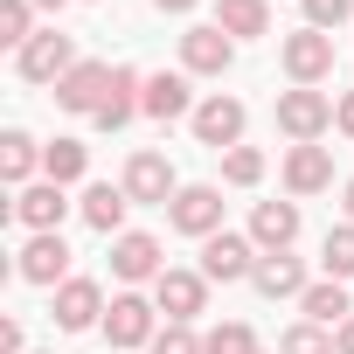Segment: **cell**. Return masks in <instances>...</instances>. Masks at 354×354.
<instances>
[{
  "label": "cell",
  "mask_w": 354,
  "mask_h": 354,
  "mask_svg": "<svg viewBox=\"0 0 354 354\" xmlns=\"http://www.w3.org/2000/svg\"><path fill=\"white\" fill-rule=\"evenodd\" d=\"M278 132L292 139V146H319L326 132H333V97L319 91V84H292V91H278Z\"/></svg>",
  "instance_id": "1"
},
{
  "label": "cell",
  "mask_w": 354,
  "mask_h": 354,
  "mask_svg": "<svg viewBox=\"0 0 354 354\" xmlns=\"http://www.w3.org/2000/svg\"><path fill=\"white\" fill-rule=\"evenodd\" d=\"M118 181H125V195H132V209H167L174 195L188 188L181 174H174V160H167V153H153V146H139V153L125 160V174H118Z\"/></svg>",
  "instance_id": "2"
},
{
  "label": "cell",
  "mask_w": 354,
  "mask_h": 354,
  "mask_svg": "<svg viewBox=\"0 0 354 354\" xmlns=\"http://www.w3.org/2000/svg\"><path fill=\"white\" fill-rule=\"evenodd\" d=\"M160 333V306L146 292H111V313H104V340L111 354H132V347H153Z\"/></svg>",
  "instance_id": "3"
},
{
  "label": "cell",
  "mask_w": 354,
  "mask_h": 354,
  "mask_svg": "<svg viewBox=\"0 0 354 354\" xmlns=\"http://www.w3.org/2000/svg\"><path fill=\"white\" fill-rule=\"evenodd\" d=\"M153 306L167 313V326H195L209 313V278L202 271H181V264H167L153 278Z\"/></svg>",
  "instance_id": "4"
},
{
  "label": "cell",
  "mask_w": 354,
  "mask_h": 354,
  "mask_svg": "<svg viewBox=\"0 0 354 354\" xmlns=\"http://www.w3.org/2000/svg\"><path fill=\"white\" fill-rule=\"evenodd\" d=\"M167 230H181V236L209 243V236L223 230V188H216V181H188L181 195L167 202Z\"/></svg>",
  "instance_id": "5"
},
{
  "label": "cell",
  "mask_w": 354,
  "mask_h": 354,
  "mask_svg": "<svg viewBox=\"0 0 354 354\" xmlns=\"http://www.w3.org/2000/svg\"><path fill=\"white\" fill-rule=\"evenodd\" d=\"M77 63H84V56H77V42H70L63 28H42V35H35V42H28V49L15 56L21 84H49V91H56V84H63V77H70Z\"/></svg>",
  "instance_id": "6"
},
{
  "label": "cell",
  "mask_w": 354,
  "mask_h": 354,
  "mask_svg": "<svg viewBox=\"0 0 354 354\" xmlns=\"http://www.w3.org/2000/svg\"><path fill=\"white\" fill-rule=\"evenodd\" d=\"M104 285L97 278H63L56 292H49V319L63 326V333H91V326H104Z\"/></svg>",
  "instance_id": "7"
},
{
  "label": "cell",
  "mask_w": 354,
  "mask_h": 354,
  "mask_svg": "<svg viewBox=\"0 0 354 354\" xmlns=\"http://www.w3.org/2000/svg\"><path fill=\"white\" fill-rule=\"evenodd\" d=\"M278 63H285L292 84H326V77H333V35H319V28L299 21V28L278 42Z\"/></svg>",
  "instance_id": "8"
},
{
  "label": "cell",
  "mask_w": 354,
  "mask_h": 354,
  "mask_svg": "<svg viewBox=\"0 0 354 354\" xmlns=\"http://www.w3.org/2000/svg\"><path fill=\"white\" fill-rule=\"evenodd\" d=\"M188 125H195V139H202L209 153H230V146H243L250 111H243V97H223V91H216V97H202V104H195V118H188Z\"/></svg>",
  "instance_id": "9"
},
{
  "label": "cell",
  "mask_w": 354,
  "mask_h": 354,
  "mask_svg": "<svg viewBox=\"0 0 354 354\" xmlns=\"http://www.w3.org/2000/svg\"><path fill=\"white\" fill-rule=\"evenodd\" d=\"M257 257H264V250H257L250 236H236V230H216V236L202 243V278H209V285H243V278L257 271Z\"/></svg>",
  "instance_id": "10"
},
{
  "label": "cell",
  "mask_w": 354,
  "mask_h": 354,
  "mask_svg": "<svg viewBox=\"0 0 354 354\" xmlns=\"http://www.w3.org/2000/svg\"><path fill=\"white\" fill-rule=\"evenodd\" d=\"M15 278H21V285H42V292H56V285L70 278V243H63V230H42V236H28V243H21V257H15Z\"/></svg>",
  "instance_id": "11"
},
{
  "label": "cell",
  "mask_w": 354,
  "mask_h": 354,
  "mask_svg": "<svg viewBox=\"0 0 354 354\" xmlns=\"http://www.w3.org/2000/svg\"><path fill=\"white\" fill-rule=\"evenodd\" d=\"M167 271V257H160V236H146V230H125V236H111V278L132 292V285H153Z\"/></svg>",
  "instance_id": "12"
},
{
  "label": "cell",
  "mask_w": 354,
  "mask_h": 354,
  "mask_svg": "<svg viewBox=\"0 0 354 354\" xmlns=\"http://www.w3.org/2000/svg\"><path fill=\"white\" fill-rule=\"evenodd\" d=\"M230 63H236V42H230L216 21L181 28V70H188V77H223Z\"/></svg>",
  "instance_id": "13"
},
{
  "label": "cell",
  "mask_w": 354,
  "mask_h": 354,
  "mask_svg": "<svg viewBox=\"0 0 354 354\" xmlns=\"http://www.w3.org/2000/svg\"><path fill=\"white\" fill-rule=\"evenodd\" d=\"M63 216H70V195H63L56 181H28V188L8 202V223H21L28 236H42V230H63Z\"/></svg>",
  "instance_id": "14"
},
{
  "label": "cell",
  "mask_w": 354,
  "mask_h": 354,
  "mask_svg": "<svg viewBox=\"0 0 354 354\" xmlns=\"http://www.w3.org/2000/svg\"><path fill=\"white\" fill-rule=\"evenodd\" d=\"M104 97H111V63H91V56L56 84V104H63V111H77V118H97V111H104Z\"/></svg>",
  "instance_id": "15"
},
{
  "label": "cell",
  "mask_w": 354,
  "mask_h": 354,
  "mask_svg": "<svg viewBox=\"0 0 354 354\" xmlns=\"http://www.w3.org/2000/svg\"><path fill=\"white\" fill-rule=\"evenodd\" d=\"M139 111H146L153 125L195 118V91H188V70H160V77H146V97H139Z\"/></svg>",
  "instance_id": "16"
},
{
  "label": "cell",
  "mask_w": 354,
  "mask_h": 354,
  "mask_svg": "<svg viewBox=\"0 0 354 354\" xmlns=\"http://www.w3.org/2000/svg\"><path fill=\"white\" fill-rule=\"evenodd\" d=\"M278 174H285V195H292V202L326 195V188H333V153H326V146H292Z\"/></svg>",
  "instance_id": "17"
},
{
  "label": "cell",
  "mask_w": 354,
  "mask_h": 354,
  "mask_svg": "<svg viewBox=\"0 0 354 354\" xmlns=\"http://www.w3.org/2000/svg\"><path fill=\"white\" fill-rule=\"evenodd\" d=\"M125 209H132V195H125V181H91L84 188V202H77V216L111 243V236H125Z\"/></svg>",
  "instance_id": "18"
},
{
  "label": "cell",
  "mask_w": 354,
  "mask_h": 354,
  "mask_svg": "<svg viewBox=\"0 0 354 354\" xmlns=\"http://www.w3.org/2000/svg\"><path fill=\"white\" fill-rule=\"evenodd\" d=\"M139 97H146V77L132 70V63H111V97H104V111L91 118L97 132H125L132 118H139Z\"/></svg>",
  "instance_id": "19"
},
{
  "label": "cell",
  "mask_w": 354,
  "mask_h": 354,
  "mask_svg": "<svg viewBox=\"0 0 354 354\" xmlns=\"http://www.w3.org/2000/svg\"><path fill=\"white\" fill-rule=\"evenodd\" d=\"M299 230H306L299 202H257V209H250V243H257V250H292Z\"/></svg>",
  "instance_id": "20"
},
{
  "label": "cell",
  "mask_w": 354,
  "mask_h": 354,
  "mask_svg": "<svg viewBox=\"0 0 354 354\" xmlns=\"http://www.w3.org/2000/svg\"><path fill=\"white\" fill-rule=\"evenodd\" d=\"M250 285H257L264 299H306V285H313V278H306V264H299L292 250H264V257H257V271H250Z\"/></svg>",
  "instance_id": "21"
},
{
  "label": "cell",
  "mask_w": 354,
  "mask_h": 354,
  "mask_svg": "<svg viewBox=\"0 0 354 354\" xmlns=\"http://www.w3.org/2000/svg\"><path fill=\"white\" fill-rule=\"evenodd\" d=\"M216 28H223L230 42L271 35V0H216Z\"/></svg>",
  "instance_id": "22"
},
{
  "label": "cell",
  "mask_w": 354,
  "mask_h": 354,
  "mask_svg": "<svg viewBox=\"0 0 354 354\" xmlns=\"http://www.w3.org/2000/svg\"><path fill=\"white\" fill-rule=\"evenodd\" d=\"M35 167H42V146H35L21 125H15V132H0V174H8V188H15V195L35 181Z\"/></svg>",
  "instance_id": "23"
},
{
  "label": "cell",
  "mask_w": 354,
  "mask_h": 354,
  "mask_svg": "<svg viewBox=\"0 0 354 354\" xmlns=\"http://www.w3.org/2000/svg\"><path fill=\"white\" fill-rule=\"evenodd\" d=\"M299 313H306L313 326H340V319L354 313V299H347V285H340V278H313V285H306V299H299Z\"/></svg>",
  "instance_id": "24"
},
{
  "label": "cell",
  "mask_w": 354,
  "mask_h": 354,
  "mask_svg": "<svg viewBox=\"0 0 354 354\" xmlns=\"http://www.w3.org/2000/svg\"><path fill=\"white\" fill-rule=\"evenodd\" d=\"M84 174H91V146H84V139H56V146H42V181L70 188V181H84Z\"/></svg>",
  "instance_id": "25"
},
{
  "label": "cell",
  "mask_w": 354,
  "mask_h": 354,
  "mask_svg": "<svg viewBox=\"0 0 354 354\" xmlns=\"http://www.w3.org/2000/svg\"><path fill=\"white\" fill-rule=\"evenodd\" d=\"M35 35H42V28H35V0H0V42L21 56Z\"/></svg>",
  "instance_id": "26"
},
{
  "label": "cell",
  "mask_w": 354,
  "mask_h": 354,
  "mask_svg": "<svg viewBox=\"0 0 354 354\" xmlns=\"http://www.w3.org/2000/svg\"><path fill=\"white\" fill-rule=\"evenodd\" d=\"M319 271L340 278V285L354 278V223H333V230H326V243H319Z\"/></svg>",
  "instance_id": "27"
},
{
  "label": "cell",
  "mask_w": 354,
  "mask_h": 354,
  "mask_svg": "<svg viewBox=\"0 0 354 354\" xmlns=\"http://www.w3.org/2000/svg\"><path fill=\"white\" fill-rule=\"evenodd\" d=\"M202 354H257V333H250L243 319H223V326L202 333Z\"/></svg>",
  "instance_id": "28"
},
{
  "label": "cell",
  "mask_w": 354,
  "mask_h": 354,
  "mask_svg": "<svg viewBox=\"0 0 354 354\" xmlns=\"http://www.w3.org/2000/svg\"><path fill=\"white\" fill-rule=\"evenodd\" d=\"M278 354H333V326L299 319V326H285V333H278Z\"/></svg>",
  "instance_id": "29"
},
{
  "label": "cell",
  "mask_w": 354,
  "mask_h": 354,
  "mask_svg": "<svg viewBox=\"0 0 354 354\" xmlns=\"http://www.w3.org/2000/svg\"><path fill=\"white\" fill-rule=\"evenodd\" d=\"M223 181H230V188H257V181H264V153H257V146H230V153H223Z\"/></svg>",
  "instance_id": "30"
},
{
  "label": "cell",
  "mask_w": 354,
  "mask_h": 354,
  "mask_svg": "<svg viewBox=\"0 0 354 354\" xmlns=\"http://www.w3.org/2000/svg\"><path fill=\"white\" fill-rule=\"evenodd\" d=\"M299 15H306V28H319V35H333L347 15H354V0H299Z\"/></svg>",
  "instance_id": "31"
},
{
  "label": "cell",
  "mask_w": 354,
  "mask_h": 354,
  "mask_svg": "<svg viewBox=\"0 0 354 354\" xmlns=\"http://www.w3.org/2000/svg\"><path fill=\"white\" fill-rule=\"evenodd\" d=\"M146 354H202V333H195V326H160Z\"/></svg>",
  "instance_id": "32"
},
{
  "label": "cell",
  "mask_w": 354,
  "mask_h": 354,
  "mask_svg": "<svg viewBox=\"0 0 354 354\" xmlns=\"http://www.w3.org/2000/svg\"><path fill=\"white\" fill-rule=\"evenodd\" d=\"M333 132H340V139H354V91H340V97H333Z\"/></svg>",
  "instance_id": "33"
},
{
  "label": "cell",
  "mask_w": 354,
  "mask_h": 354,
  "mask_svg": "<svg viewBox=\"0 0 354 354\" xmlns=\"http://www.w3.org/2000/svg\"><path fill=\"white\" fill-rule=\"evenodd\" d=\"M0 354H28L21 347V319H0Z\"/></svg>",
  "instance_id": "34"
},
{
  "label": "cell",
  "mask_w": 354,
  "mask_h": 354,
  "mask_svg": "<svg viewBox=\"0 0 354 354\" xmlns=\"http://www.w3.org/2000/svg\"><path fill=\"white\" fill-rule=\"evenodd\" d=\"M333 354H354V313H347V319L333 326Z\"/></svg>",
  "instance_id": "35"
},
{
  "label": "cell",
  "mask_w": 354,
  "mask_h": 354,
  "mask_svg": "<svg viewBox=\"0 0 354 354\" xmlns=\"http://www.w3.org/2000/svg\"><path fill=\"white\" fill-rule=\"evenodd\" d=\"M153 8H160V15H195L202 0H153Z\"/></svg>",
  "instance_id": "36"
},
{
  "label": "cell",
  "mask_w": 354,
  "mask_h": 354,
  "mask_svg": "<svg viewBox=\"0 0 354 354\" xmlns=\"http://www.w3.org/2000/svg\"><path fill=\"white\" fill-rule=\"evenodd\" d=\"M340 209H347V223H354V174L340 181Z\"/></svg>",
  "instance_id": "37"
},
{
  "label": "cell",
  "mask_w": 354,
  "mask_h": 354,
  "mask_svg": "<svg viewBox=\"0 0 354 354\" xmlns=\"http://www.w3.org/2000/svg\"><path fill=\"white\" fill-rule=\"evenodd\" d=\"M35 8H42V15H63V8H70V0H35Z\"/></svg>",
  "instance_id": "38"
},
{
  "label": "cell",
  "mask_w": 354,
  "mask_h": 354,
  "mask_svg": "<svg viewBox=\"0 0 354 354\" xmlns=\"http://www.w3.org/2000/svg\"><path fill=\"white\" fill-rule=\"evenodd\" d=\"M257 354H264V347H257Z\"/></svg>",
  "instance_id": "39"
}]
</instances>
